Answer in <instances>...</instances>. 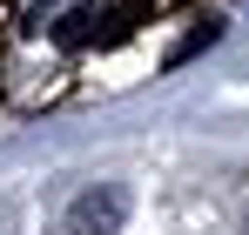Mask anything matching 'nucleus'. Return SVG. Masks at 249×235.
<instances>
[{
    "instance_id": "1",
    "label": "nucleus",
    "mask_w": 249,
    "mask_h": 235,
    "mask_svg": "<svg viewBox=\"0 0 249 235\" xmlns=\"http://www.w3.org/2000/svg\"><path fill=\"white\" fill-rule=\"evenodd\" d=\"M122 215H128V195H122V188H81L74 208H68V222H61V235H115Z\"/></svg>"
},
{
    "instance_id": "2",
    "label": "nucleus",
    "mask_w": 249,
    "mask_h": 235,
    "mask_svg": "<svg viewBox=\"0 0 249 235\" xmlns=\"http://www.w3.org/2000/svg\"><path fill=\"white\" fill-rule=\"evenodd\" d=\"M209 40H222V20H202V27H196V34L182 40V47H175V54H168V67H182V61H189V54H202Z\"/></svg>"
}]
</instances>
